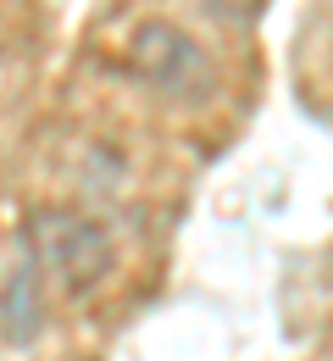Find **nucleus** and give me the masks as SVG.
Wrapping results in <instances>:
<instances>
[{"label":"nucleus","mask_w":333,"mask_h":361,"mask_svg":"<svg viewBox=\"0 0 333 361\" xmlns=\"http://www.w3.org/2000/svg\"><path fill=\"white\" fill-rule=\"evenodd\" d=\"M28 245H34V267L50 272L67 295H95L117 267V250H111L106 228L84 212H67V206L34 212Z\"/></svg>","instance_id":"nucleus-1"},{"label":"nucleus","mask_w":333,"mask_h":361,"mask_svg":"<svg viewBox=\"0 0 333 361\" xmlns=\"http://www.w3.org/2000/svg\"><path fill=\"white\" fill-rule=\"evenodd\" d=\"M134 67L150 90L178 94V100H194L206 90V61H200V45L189 34H178L172 23H156V28H139L134 39Z\"/></svg>","instance_id":"nucleus-2"},{"label":"nucleus","mask_w":333,"mask_h":361,"mask_svg":"<svg viewBox=\"0 0 333 361\" xmlns=\"http://www.w3.org/2000/svg\"><path fill=\"white\" fill-rule=\"evenodd\" d=\"M39 328H45L39 267H34V262H23V267L0 283V334H6L11 345H34V339H39Z\"/></svg>","instance_id":"nucleus-3"}]
</instances>
